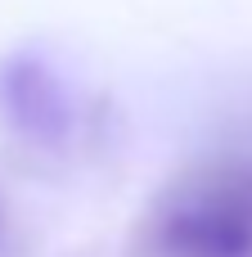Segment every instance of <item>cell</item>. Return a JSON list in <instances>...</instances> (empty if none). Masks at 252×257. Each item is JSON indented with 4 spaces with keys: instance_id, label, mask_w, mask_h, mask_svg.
Segmentation results:
<instances>
[{
    "instance_id": "cell-1",
    "label": "cell",
    "mask_w": 252,
    "mask_h": 257,
    "mask_svg": "<svg viewBox=\"0 0 252 257\" xmlns=\"http://www.w3.org/2000/svg\"><path fill=\"white\" fill-rule=\"evenodd\" d=\"M158 257H252V163H216L153 217Z\"/></svg>"
}]
</instances>
